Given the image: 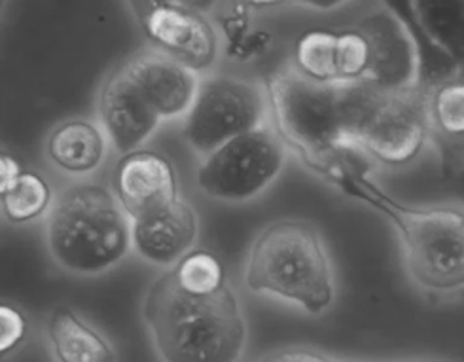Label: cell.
Returning <instances> with one entry per match:
<instances>
[{
  "label": "cell",
  "instance_id": "6da1fadb",
  "mask_svg": "<svg viewBox=\"0 0 464 362\" xmlns=\"http://www.w3.org/2000/svg\"><path fill=\"white\" fill-rule=\"evenodd\" d=\"M334 184L370 203L392 222L402 247L406 273L420 292L432 298L464 294V205L410 207L400 203L373 184L356 161Z\"/></svg>",
  "mask_w": 464,
  "mask_h": 362
},
{
  "label": "cell",
  "instance_id": "7a4b0ae2",
  "mask_svg": "<svg viewBox=\"0 0 464 362\" xmlns=\"http://www.w3.org/2000/svg\"><path fill=\"white\" fill-rule=\"evenodd\" d=\"M142 315L163 362H239L246 347V323L236 292L188 294L173 269L146 294Z\"/></svg>",
  "mask_w": 464,
  "mask_h": 362
},
{
  "label": "cell",
  "instance_id": "3957f363",
  "mask_svg": "<svg viewBox=\"0 0 464 362\" xmlns=\"http://www.w3.org/2000/svg\"><path fill=\"white\" fill-rule=\"evenodd\" d=\"M266 93L271 127L285 146L334 182L354 161L343 142L340 83L314 82L290 65L267 78Z\"/></svg>",
  "mask_w": 464,
  "mask_h": 362
},
{
  "label": "cell",
  "instance_id": "277c9868",
  "mask_svg": "<svg viewBox=\"0 0 464 362\" xmlns=\"http://www.w3.org/2000/svg\"><path fill=\"white\" fill-rule=\"evenodd\" d=\"M245 281L252 292L279 296L309 315L324 313L335 296L328 250L305 220L269 224L252 245Z\"/></svg>",
  "mask_w": 464,
  "mask_h": 362
},
{
  "label": "cell",
  "instance_id": "5b68a950",
  "mask_svg": "<svg viewBox=\"0 0 464 362\" xmlns=\"http://www.w3.org/2000/svg\"><path fill=\"white\" fill-rule=\"evenodd\" d=\"M52 259L71 273L114 268L131 247V220L111 190L76 184L61 194L48 219Z\"/></svg>",
  "mask_w": 464,
  "mask_h": 362
},
{
  "label": "cell",
  "instance_id": "8992f818",
  "mask_svg": "<svg viewBox=\"0 0 464 362\" xmlns=\"http://www.w3.org/2000/svg\"><path fill=\"white\" fill-rule=\"evenodd\" d=\"M342 132L345 148L364 161L402 167L429 144L423 90L396 93L368 82L340 83Z\"/></svg>",
  "mask_w": 464,
  "mask_h": 362
},
{
  "label": "cell",
  "instance_id": "52a82bcc",
  "mask_svg": "<svg viewBox=\"0 0 464 362\" xmlns=\"http://www.w3.org/2000/svg\"><path fill=\"white\" fill-rule=\"evenodd\" d=\"M285 161L286 146L266 123L208 154L198 171V186L220 201H248L277 181Z\"/></svg>",
  "mask_w": 464,
  "mask_h": 362
},
{
  "label": "cell",
  "instance_id": "ba28073f",
  "mask_svg": "<svg viewBox=\"0 0 464 362\" xmlns=\"http://www.w3.org/2000/svg\"><path fill=\"white\" fill-rule=\"evenodd\" d=\"M269 101L266 88L229 76H210L199 83L186 116L184 139L199 154H213L227 141L266 125Z\"/></svg>",
  "mask_w": 464,
  "mask_h": 362
},
{
  "label": "cell",
  "instance_id": "9c48e42d",
  "mask_svg": "<svg viewBox=\"0 0 464 362\" xmlns=\"http://www.w3.org/2000/svg\"><path fill=\"white\" fill-rule=\"evenodd\" d=\"M366 42V76L362 82L396 93L423 90V59L411 29L392 8L382 5L353 25Z\"/></svg>",
  "mask_w": 464,
  "mask_h": 362
},
{
  "label": "cell",
  "instance_id": "30bf717a",
  "mask_svg": "<svg viewBox=\"0 0 464 362\" xmlns=\"http://www.w3.org/2000/svg\"><path fill=\"white\" fill-rule=\"evenodd\" d=\"M140 25L158 52L173 57L194 73L217 61L218 36L210 21L180 3H137Z\"/></svg>",
  "mask_w": 464,
  "mask_h": 362
},
{
  "label": "cell",
  "instance_id": "8fae6325",
  "mask_svg": "<svg viewBox=\"0 0 464 362\" xmlns=\"http://www.w3.org/2000/svg\"><path fill=\"white\" fill-rule=\"evenodd\" d=\"M112 194L131 222L149 217L179 200L175 169L156 152L125 154L116 165Z\"/></svg>",
  "mask_w": 464,
  "mask_h": 362
},
{
  "label": "cell",
  "instance_id": "7c38bea8",
  "mask_svg": "<svg viewBox=\"0 0 464 362\" xmlns=\"http://www.w3.org/2000/svg\"><path fill=\"white\" fill-rule=\"evenodd\" d=\"M99 116L104 133L121 156L137 152L139 146L152 137L161 120L123 67L104 82Z\"/></svg>",
  "mask_w": 464,
  "mask_h": 362
},
{
  "label": "cell",
  "instance_id": "4fadbf2b",
  "mask_svg": "<svg viewBox=\"0 0 464 362\" xmlns=\"http://www.w3.org/2000/svg\"><path fill=\"white\" fill-rule=\"evenodd\" d=\"M160 118L188 114L199 92L198 74L158 50H146L123 65Z\"/></svg>",
  "mask_w": 464,
  "mask_h": 362
},
{
  "label": "cell",
  "instance_id": "5bb4252c",
  "mask_svg": "<svg viewBox=\"0 0 464 362\" xmlns=\"http://www.w3.org/2000/svg\"><path fill=\"white\" fill-rule=\"evenodd\" d=\"M429 142L450 173L464 171V67L423 86Z\"/></svg>",
  "mask_w": 464,
  "mask_h": 362
},
{
  "label": "cell",
  "instance_id": "9a60e30c",
  "mask_svg": "<svg viewBox=\"0 0 464 362\" xmlns=\"http://www.w3.org/2000/svg\"><path fill=\"white\" fill-rule=\"evenodd\" d=\"M198 238V217L180 198L149 217L131 222V245L144 260L156 266H175Z\"/></svg>",
  "mask_w": 464,
  "mask_h": 362
},
{
  "label": "cell",
  "instance_id": "2e32d148",
  "mask_svg": "<svg viewBox=\"0 0 464 362\" xmlns=\"http://www.w3.org/2000/svg\"><path fill=\"white\" fill-rule=\"evenodd\" d=\"M107 154V141L97 125L86 120H71L59 125L48 141L50 160L72 175L95 171Z\"/></svg>",
  "mask_w": 464,
  "mask_h": 362
},
{
  "label": "cell",
  "instance_id": "e0dca14e",
  "mask_svg": "<svg viewBox=\"0 0 464 362\" xmlns=\"http://www.w3.org/2000/svg\"><path fill=\"white\" fill-rule=\"evenodd\" d=\"M48 336L57 362H116L112 346L69 308H57Z\"/></svg>",
  "mask_w": 464,
  "mask_h": 362
},
{
  "label": "cell",
  "instance_id": "ac0fdd59",
  "mask_svg": "<svg viewBox=\"0 0 464 362\" xmlns=\"http://www.w3.org/2000/svg\"><path fill=\"white\" fill-rule=\"evenodd\" d=\"M420 27L434 44L464 67V3H415Z\"/></svg>",
  "mask_w": 464,
  "mask_h": 362
},
{
  "label": "cell",
  "instance_id": "d6986e66",
  "mask_svg": "<svg viewBox=\"0 0 464 362\" xmlns=\"http://www.w3.org/2000/svg\"><path fill=\"white\" fill-rule=\"evenodd\" d=\"M294 67L314 82L337 83V33H305L294 52Z\"/></svg>",
  "mask_w": 464,
  "mask_h": 362
},
{
  "label": "cell",
  "instance_id": "ffe728a7",
  "mask_svg": "<svg viewBox=\"0 0 464 362\" xmlns=\"http://www.w3.org/2000/svg\"><path fill=\"white\" fill-rule=\"evenodd\" d=\"M52 203V188L36 173L24 171L3 196L5 215L10 222L24 224L44 215Z\"/></svg>",
  "mask_w": 464,
  "mask_h": 362
},
{
  "label": "cell",
  "instance_id": "44dd1931",
  "mask_svg": "<svg viewBox=\"0 0 464 362\" xmlns=\"http://www.w3.org/2000/svg\"><path fill=\"white\" fill-rule=\"evenodd\" d=\"M173 275L182 290L196 296L215 294L226 283L222 262L208 250H194L175 266Z\"/></svg>",
  "mask_w": 464,
  "mask_h": 362
},
{
  "label": "cell",
  "instance_id": "7402d4cb",
  "mask_svg": "<svg viewBox=\"0 0 464 362\" xmlns=\"http://www.w3.org/2000/svg\"><path fill=\"white\" fill-rule=\"evenodd\" d=\"M27 334V321L15 308L0 304V355L14 351Z\"/></svg>",
  "mask_w": 464,
  "mask_h": 362
},
{
  "label": "cell",
  "instance_id": "603a6c76",
  "mask_svg": "<svg viewBox=\"0 0 464 362\" xmlns=\"http://www.w3.org/2000/svg\"><path fill=\"white\" fill-rule=\"evenodd\" d=\"M258 362H332V360L321 353L307 351V349H285V351L271 353L260 358Z\"/></svg>",
  "mask_w": 464,
  "mask_h": 362
},
{
  "label": "cell",
  "instance_id": "cb8c5ba5",
  "mask_svg": "<svg viewBox=\"0 0 464 362\" xmlns=\"http://www.w3.org/2000/svg\"><path fill=\"white\" fill-rule=\"evenodd\" d=\"M420 362H425V360H420Z\"/></svg>",
  "mask_w": 464,
  "mask_h": 362
}]
</instances>
